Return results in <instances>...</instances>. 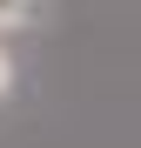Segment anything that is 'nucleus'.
Here are the masks:
<instances>
[{
	"mask_svg": "<svg viewBox=\"0 0 141 148\" xmlns=\"http://www.w3.org/2000/svg\"><path fill=\"white\" fill-rule=\"evenodd\" d=\"M14 74H20V67H14V54H7V47H0V101H7V94H14Z\"/></svg>",
	"mask_w": 141,
	"mask_h": 148,
	"instance_id": "2",
	"label": "nucleus"
},
{
	"mask_svg": "<svg viewBox=\"0 0 141 148\" xmlns=\"http://www.w3.org/2000/svg\"><path fill=\"white\" fill-rule=\"evenodd\" d=\"M47 0H0V34H20V27H34Z\"/></svg>",
	"mask_w": 141,
	"mask_h": 148,
	"instance_id": "1",
	"label": "nucleus"
}]
</instances>
